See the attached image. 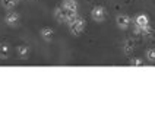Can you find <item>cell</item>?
<instances>
[{"label": "cell", "mask_w": 155, "mask_h": 140, "mask_svg": "<svg viewBox=\"0 0 155 140\" xmlns=\"http://www.w3.org/2000/svg\"><path fill=\"white\" fill-rule=\"evenodd\" d=\"M135 24H136V32H142V34H147L149 32L151 29H149V18L147 15H143V13H140L136 16L135 19Z\"/></svg>", "instance_id": "obj_1"}, {"label": "cell", "mask_w": 155, "mask_h": 140, "mask_svg": "<svg viewBox=\"0 0 155 140\" xmlns=\"http://www.w3.org/2000/svg\"><path fill=\"white\" fill-rule=\"evenodd\" d=\"M85 25H86L85 19L81 18V16H78L73 22H70L69 24V31L73 35H79V34H82V31L85 29Z\"/></svg>", "instance_id": "obj_2"}, {"label": "cell", "mask_w": 155, "mask_h": 140, "mask_svg": "<svg viewBox=\"0 0 155 140\" xmlns=\"http://www.w3.org/2000/svg\"><path fill=\"white\" fill-rule=\"evenodd\" d=\"M105 9L103 8V6H95L94 9H92V12H91V16H92V19H94L95 22H103L104 19H105Z\"/></svg>", "instance_id": "obj_3"}, {"label": "cell", "mask_w": 155, "mask_h": 140, "mask_svg": "<svg viewBox=\"0 0 155 140\" xmlns=\"http://www.w3.org/2000/svg\"><path fill=\"white\" fill-rule=\"evenodd\" d=\"M19 21H21V15L18 13V12H10L6 15L5 18V22L8 24L9 26H16L19 24Z\"/></svg>", "instance_id": "obj_4"}, {"label": "cell", "mask_w": 155, "mask_h": 140, "mask_svg": "<svg viewBox=\"0 0 155 140\" xmlns=\"http://www.w3.org/2000/svg\"><path fill=\"white\" fill-rule=\"evenodd\" d=\"M116 24H117V26L120 29H126L130 25V18L127 15H119L116 18Z\"/></svg>", "instance_id": "obj_5"}, {"label": "cell", "mask_w": 155, "mask_h": 140, "mask_svg": "<svg viewBox=\"0 0 155 140\" xmlns=\"http://www.w3.org/2000/svg\"><path fill=\"white\" fill-rule=\"evenodd\" d=\"M40 35H41V38H43L44 41H51L53 37H54V31H53L51 28L45 26V28H43L40 31Z\"/></svg>", "instance_id": "obj_6"}, {"label": "cell", "mask_w": 155, "mask_h": 140, "mask_svg": "<svg viewBox=\"0 0 155 140\" xmlns=\"http://www.w3.org/2000/svg\"><path fill=\"white\" fill-rule=\"evenodd\" d=\"M54 18L59 22H66V10H64L63 6H60V8H57L54 10Z\"/></svg>", "instance_id": "obj_7"}, {"label": "cell", "mask_w": 155, "mask_h": 140, "mask_svg": "<svg viewBox=\"0 0 155 140\" xmlns=\"http://www.w3.org/2000/svg\"><path fill=\"white\" fill-rule=\"evenodd\" d=\"M63 8L68 9V10H75V12H78V8H79L78 0H63Z\"/></svg>", "instance_id": "obj_8"}, {"label": "cell", "mask_w": 155, "mask_h": 140, "mask_svg": "<svg viewBox=\"0 0 155 140\" xmlns=\"http://www.w3.org/2000/svg\"><path fill=\"white\" fill-rule=\"evenodd\" d=\"M18 2H19V0H0L2 6L6 9V10H12L13 8H16Z\"/></svg>", "instance_id": "obj_9"}, {"label": "cell", "mask_w": 155, "mask_h": 140, "mask_svg": "<svg viewBox=\"0 0 155 140\" xmlns=\"http://www.w3.org/2000/svg\"><path fill=\"white\" fill-rule=\"evenodd\" d=\"M9 54H10V47L8 44L2 43L0 44V59H8Z\"/></svg>", "instance_id": "obj_10"}, {"label": "cell", "mask_w": 155, "mask_h": 140, "mask_svg": "<svg viewBox=\"0 0 155 140\" xmlns=\"http://www.w3.org/2000/svg\"><path fill=\"white\" fill-rule=\"evenodd\" d=\"M16 52L19 57H22V59H25L26 56L29 54V47L28 45H19L16 48Z\"/></svg>", "instance_id": "obj_11"}, {"label": "cell", "mask_w": 155, "mask_h": 140, "mask_svg": "<svg viewBox=\"0 0 155 140\" xmlns=\"http://www.w3.org/2000/svg\"><path fill=\"white\" fill-rule=\"evenodd\" d=\"M133 48H135V43L132 41V40H127L124 45H123V51L126 52V54H129V52L133 51Z\"/></svg>", "instance_id": "obj_12"}, {"label": "cell", "mask_w": 155, "mask_h": 140, "mask_svg": "<svg viewBox=\"0 0 155 140\" xmlns=\"http://www.w3.org/2000/svg\"><path fill=\"white\" fill-rule=\"evenodd\" d=\"M147 60L149 63H155V48H149L147 51Z\"/></svg>", "instance_id": "obj_13"}, {"label": "cell", "mask_w": 155, "mask_h": 140, "mask_svg": "<svg viewBox=\"0 0 155 140\" xmlns=\"http://www.w3.org/2000/svg\"><path fill=\"white\" fill-rule=\"evenodd\" d=\"M129 63H130V66H143V60H142V59H138V57H136V59H132Z\"/></svg>", "instance_id": "obj_14"}]
</instances>
